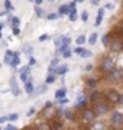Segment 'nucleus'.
I'll list each match as a JSON object with an SVG mask.
<instances>
[{"label":"nucleus","instance_id":"1","mask_svg":"<svg viewBox=\"0 0 123 130\" xmlns=\"http://www.w3.org/2000/svg\"><path fill=\"white\" fill-rule=\"evenodd\" d=\"M116 70V62H114V59H112V58H104L103 62H101V71L103 72H113V71Z\"/></svg>","mask_w":123,"mask_h":130},{"label":"nucleus","instance_id":"2","mask_svg":"<svg viewBox=\"0 0 123 130\" xmlns=\"http://www.w3.org/2000/svg\"><path fill=\"white\" fill-rule=\"evenodd\" d=\"M110 123L113 127H122L123 126V114L120 111H114L110 117Z\"/></svg>","mask_w":123,"mask_h":130},{"label":"nucleus","instance_id":"3","mask_svg":"<svg viewBox=\"0 0 123 130\" xmlns=\"http://www.w3.org/2000/svg\"><path fill=\"white\" fill-rule=\"evenodd\" d=\"M93 111H94L96 116H104L106 113L109 111V106H107L106 103H96Z\"/></svg>","mask_w":123,"mask_h":130},{"label":"nucleus","instance_id":"4","mask_svg":"<svg viewBox=\"0 0 123 130\" xmlns=\"http://www.w3.org/2000/svg\"><path fill=\"white\" fill-rule=\"evenodd\" d=\"M94 111L90 110V108H85L84 113H83V123L84 124H93V121H94Z\"/></svg>","mask_w":123,"mask_h":130},{"label":"nucleus","instance_id":"5","mask_svg":"<svg viewBox=\"0 0 123 130\" xmlns=\"http://www.w3.org/2000/svg\"><path fill=\"white\" fill-rule=\"evenodd\" d=\"M19 78H20V81L22 83H28L29 79H32L30 78V67L29 65H25L23 68L20 70V74H19Z\"/></svg>","mask_w":123,"mask_h":130},{"label":"nucleus","instance_id":"6","mask_svg":"<svg viewBox=\"0 0 123 130\" xmlns=\"http://www.w3.org/2000/svg\"><path fill=\"white\" fill-rule=\"evenodd\" d=\"M106 98H107V101L113 103V104H119L120 94H119L116 90H109V91H107V94H106Z\"/></svg>","mask_w":123,"mask_h":130},{"label":"nucleus","instance_id":"7","mask_svg":"<svg viewBox=\"0 0 123 130\" xmlns=\"http://www.w3.org/2000/svg\"><path fill=\"white\" fill-rule=\"evenodd\" d=\"M109 46H110V51L112 52H120L123 49V41L117 38V39H114V41L110 42Z\"/></svg>","mask_w":123,"mask_h":130},{"label":"nucleus","instance_id":"8","mask_svg":"<svg viewBox=\"0 0 123 130\" xmlns=\"http://www.w3.org/2000/svg\"><path fill=\"white\" fill-rule=\"evenodd\" d=\"M107 79H109V81H120V79H123V70L116 68L113 72H110L109 74Z\"/></svg>","mask_w":123,"mask_h":130},{"label":"nucleus","instance_id":"9","mask_svg":"<svg viewBox=\"0 0 123 130\" xmlns=\"http://www.w3.org/2000/svg\"><path fill=\"white\" fill-rule=\"evenodd\" d=\"M87 106V97H85L84 93H80L78 94V97H77V108H85Z\"/></svg>","mask_w":123,"mask_h":130},{"label":"nucleus","instance_id":"10","mask_svg":"<svg viewBox=\"0 0 123 130\" xmlns=\"http://www.w3.org/2000/svg\"><path fill=\"white\" fill-rule=\"evenodd\" d=\"M55 114H57V110L54 108V106L52 107H45V108H43V116L47 117V119H52Z\"/></svg>","mask_w":123,"mask_h":130},{"label":"nucleus","instance_id":"11","mask_svg":"<svg viewBox=\"0 0 123 130\" xmlns=\"http://www.w3.org/2000/svg\"><path fill=\"white\" fill-rule=\"evenodd\" d=\"M10 88H12L13 95H19V94H20V90H19V87H18L16 78H13V77H12V79H10Z\"/></svg>","mask_w":123,"mask_h":130},{"label":"nucleus","instance_id":"12","mask_svg":"<svg viewBox=\"0 0 123 130\" xmlns=\"http://www.w3.org/2000/svg\"><path fill=\"white\" fill-rule=\"evenodd\" d=\"M47 91V84H41V85H38L36 88L33 90L32 95H35V97H38V95H41V94H43Z\"/></svg>","mask_w":123,"mask_h":130},{"label":"nucleus","instance_id":"13","mask_svg":"<svg viewBox=\"0 0 123 130\" xmlns=\"http://www.w3.org/2000/svg\"><path fill=\"white\" fill-rule=\"evenodd\" d=\"M67 71H68V65L64 64V65H59V67H58L57 70L54 71V72H55V75L58 77V75H64V74L67 72Z\"/></svg>","mask_w":123,"mask_h":130},{"label":"nucleus","instance_id":"14","mask_svg":"<svg viewBox=\"0 0 123 130\" xmlns=\"http://www.w3.org/2000/svg\"><path fill=\"white\" fill-rule=\"evenodd\" d=\"M65 94H67V90L62 87V88L57 90L55 91V98H57V101L58 100H62V98H65Z\"/></svg>","mask_w":123,"mask_h":130},{"label":"nucleus","instance_id":"15","mask_svg":"<svg viewBox=\"0 0 123 130\" xmlns=\"http://www.w3.org/2000/svg\"><path fill=\"white\" fill-rule=\"evenodd\" d=\"M20 59H19V52H14V56H13V59H12V70H16V67L19 65Z\"/></svg>","mask_w":123,"mask_h":130},{"label":"nucleus","instance_id":"16","mask_svg":"<svg viewBox=\"0 0 123 130\" xmlns=\"http://www.w3.org/2000/svg\"><path fill=\"white\" fill-rule=\"evenodd\" d=\"M103 16H104V9H99V14H97V19H96V26H100L101 25Z\"/></svg>","mask_w":123,"mask_h":130},{"label":"nucleus","instance_id":"17","mask_svg":"<svg viewBox=\"0 0 123 130\" xmlns=\"http://www.w3.org/2000/svg\"><path fill=\"white\" fill-rule=\"evenodd\" d=\"M14 56V52L13 51H6V55H5V62L6 64H12V59Z\"/></svg>","mask_w":123,"mask_h":130},{"label":"nucleus","instance_id":"18","mask_svg":"<svg viewBox=\"0 0 123 130\" xmlns=\"http://www.w3.org/2000/svg\"><path fill=\"white\" fill-rule=\"evenodd\" d=\"M33 84H32V81H30V79H29L28 83L25 84V91H26V93L29 94V95H32V93H33Z\"/></svg>","mask_w":123,"mask_h":130},{"label":"nucleus","instance_id":"19","mask_svg":"<svg viewBox=\"0 0 123 130\" xmlns=\"http://www.w3.org/2000/svg\"><path fill=\"white\" fill-rule=\"evenodd\" d=\"M59 16H62V14H70V6L68 5H62L61 7H59Z\"/></svg>","mask_w":123,"mask_h":130},{"label":"nucleus","instance_id":"20","mask_svg":"<svg viewBox=\"0 0 123 130\" xmlns=\"http://www.w3.org/2000/svg\"><path fill=\"white\" fill-rule=\"evenodd\" d=\"M93 130H103L104 129V123L103 121H93Z\"/></svg>","mask_w":123,"mask_h":130},{"label":"nucleus","instance_id":"21","mask_svg":"<svg viewBox=\"0 0 123 130\" xmlns=\"http://www.w3.org/2000/svg\"><path fill=\"white\" fill-rule=\"evenodd\" d=\"M9 22H10V26H12V28H18V26H19V23H20V20H19V18H16V16H14V18H10L9 19Z\"/></svg>","mask_w":123,"mask_h":130},{"label":"nucleus","instance_id":"22","mask_svg":"<svg viewBox=\"0 0 123 130\" xmlns=\"http://www.w3.org/2000/svg\"><path fill=\"white\" fill-rule=\"evenodd\" d=\"M64 38H65L64 35H61V36L55 38V46H57V49L62 46V43H64Z\"/></svg>","mask_w":123,"mask_h":130},{"label":"nucleus","instance_id":"23","mask_svg":"<svg viewBox=\"0 0 123 130\" xmlns=\"http://www.w3.org/2000/svg\"><path fill=\"white\" fill-rule=\"evenodd\" d=\"M87 85L90 88H94L96 85H97V78H87Z\"/></svg>","mask_w":123,"mask_h":130},{"label":"nucleus","instance_id":"24","mask_svg":"<svg viewBox=\"0 0 123 130\" xmlns=\"http://www.w3.org/2000/svg\"><path fill=\"white\" fill-rule=\"evenodd\" d=\"M55 79H57V75H55V74H49L47 77V79H45V84H47V85H48V84H52Z\"/></svg>","mask_w":123,"mask_h":130},{"label":"nucleus","instance_id":"25","mask_svg":"<svg viewBox=\"0 0 123 130\" xmlns=\"http://www.w3.org/2000/svg\"><path fill=\"white\" fill-rule=\"evenodd\" d=\"M100 97H101V94H100L99 91H93V93H91V95H90L91 101H97V100H99Z\"/></svg>","mask_w":123,"mask_h":130},{"label":"nucleus","instance_id":"26","mask_svg":"<svg viewBox=\"0 0 123 130\" xmlns=\"http://www.w3.org/2000/svg\"><path fill=\"white\" fill-rule=\"evenodd\" d=\"M81 58H90V56H93V52L91 51H88V49H84L83 51V54H81Z\"/></svg>","mask_w":123,"mask_h":130},{"label":"nucleus","instance_id":"27","mask_svg":"<svg viewBox=\"0 0 123 130\" xmlns=\"http://www.w3.org/2000/svg\"><path fill=\"white\" fill-rule=\"evenodd\" d=\"M96 41H97V33H91V36L88 38V43L90 45H94Z\"/></svg>","mask_w":123,"mask_h":130},{"label":"nucleus","instance_id":"28","mask_svg":"<svg viewBox=\"0 0 123 130\" xmlns=\"http://www.w3.org/2000/svg\"><path fill=\"white\" fill-rule=\"evenodd\" d=\"M36 130H51V127H49V124L48 123H41V124L38 126V129Z\"/></svg>","mask_w":123,"mask_h":130},{"label":"nucleus","instance_id":"29","mask_svg":"<svg viewBox=\"0 0 123 130\" xmlns=\"http://www.w3.org/2000/svg\"><path fill=\"white\" fill-rule=\"evenodd\" d=\"M75 43H77V45H84V43H85V36H84V35H81V36L77 38Z\"/></svg>","mask_w":123,"mask_h":130},{"label":"nucleus","instance_id":"30","mask_svg":"<svg viewBox=\"0 0 123 130\" xmlns=\"http://www.w3.org/2000/svg\"><path fill=\"white\" fill-rule=\"evenodd\" d=\"M68 49H70L68 45H62L61 48H58V49H57V54H64V52H67Z\"/></svg>","mask_w":123,"mask_h":130},{"label":"nucleus","instance_id":"31","mask_svg":"<svg viewBox=\"0 0 123 130\" xmlns=\"http://www.w3.org/2000/svg\"><path fill=\"white\" fill-rule=\"evenodd\" d=\"M64 113H65V117L68 119V120H74L75 116H74V113H72L71 110H67V111H64Z\"/></svg>","mask_w":123,"mask_h":130},{"label":"nucleus","instance_id":"32","mask_svg":"<svg viewBox=\"0 0 123 130\" xmlns=\"http://www.w3.org/2000/svg\"><path fill=\"white\" fill-rule=\"evenodd\" d=\"M62 123L61 121H54V127H52V130H61L62 129Z\"/></svg>","mask_w":123,"mask_h":130},{"label":"nucleus","instance_id":"33","mask_svg":"<svg viewBox=\"0 0 123 130\" xmlns=\"http://www.w3.org/2000/svg\"><path fill=\"white\" fill-rule=\"evenodd\" d=\"M101 42H103V45H110V36L109 35H104L101 38Z\"/></svg>","mask_w":123,"mask_h":130},{"label":"nucleus","instance_id":"34","mask_svg":"<svg viewBox=\"0 0 123 130\" xmlns=\"http://www.w3.org/2000/svg\"><path fill=\"white\" fill-rule=\"evenodd\" d=\"M35 12H36V16H38V18H42V16H45V13H43V9H41V7H35Z\"/></svg>","mask_w":123,"mask_h":130},{"label":"nucleus","instance_id":"35","mask_svg":"<svg viewBox=\"0 0 123 130\" xmlns=\"http://www.w3.org/2000/svg\"><path fill=\"white\" fill-rule=\"evenodd\" d=\"M58 16H59L58 13H49L47 14V19L48 20H55V19H58Z\"/></svg>","mask_w":123,"mask_h":130},{"label":"nucleus","instance_id":"36","mask_svg":"<svg viewBox=\"0 0 123 130\" xmlns=\"http://www.w3.org/2000/svg\"><path fill=\"white\" fill-rule=\"evenodd\" d=\"M5 7H6V12H10V10H13V6H12V3H10L9 0H7V2H5Z\"/></svg>","mask_w":123,"mask_h":130},{"label":"nucleus","instance_id":"37","mask_svg":"<svg viewBox=\"0 0 123 130\" xmlns=\"http://www.w3.org/2000/svg\"><path fill=\"white\" fill-rule=\"evenodd\" d=\"M7 119H9V121H14V120H18V119H19V116H18L16 113H13V114H10Z\"/></svg>","mask_w":123,"mask_h":130},{"label":"nucleus","instance_id":"38","mask_svg":"<svg viewBox=\"0 0 123 130\" xmlns=\"http://www.w3.org/2000/svg\"><path fill=\"white\" fill-rule=\"evenodd\" d=\"M83 51H84V48H81V46H77L75 49H74V52H75L77 55H81V54H83Z\"/></svg>","mask_w":123,"mask_h":130},{"label":"nucleus","instance_id":"39","mask_svg":"<svg viewBox=\"0 0 123 130\" xmlns=\"http://www.w3.org/2000/svg\"><path fill=\"white\" fill-rule=\"evenodd\" d=\"M62 55H64V58H70V56L72 55L71 49H68V51H67V52H64V54H62Z\"/></svg>","mask_w":123,"mask_h":130},{"label":"nucleus","instance_id":"40","mask_svg":"<svg viewBox=\"0 0 123 130\" xmlns=\"http://www.w3.org/2000/svg\"><path fill=\"white\" fill-rule=\"evenodd\" d=\"M33 113H35V107H30V108H29V111H28V114H26V116H28V117H30V116H33Z\"/></svg>","mask_w":123,"mask_h":130},{"label":"nucleus","instance_id":"41","mask_svg":"<svg viewBox=\"0 0 123 130\" xmlns=\"http://www.w3.org/2000/svg\"><path fill=\"white\" fill-rule=\"evenodd\" d=\"M48 39H49V36H48V35H41V36H39V41H41V42L48 41Z\"/></svg>","mask_w":123,"mask_h":130},{"label":"nucleus","instance_id":"42","mask_svg":"<svg viewBox=\"0 0 123 130\" xmlns=\"http://www.w3.org/2000/svg\"><path fill=\"white\" fill-rule=\"evenodd\" d=\"M81 19H83V22H87V19H88V14H87V12H84V13L81 14Z\"/></svg>","mask_w":123,"mask_h":130},{"label":"nucleus","instance_id":"43","mask_svg":"<svg viewBox=\"0 0 123 130\" xmlns=\"http://www.w3.org/2000/svg\"><path fill=\"white\" fill-rule=\"evenodd\" d=\"M12 30H13V35H14V36H19V35H20L19 28H14V29H12Z\"/></svg>","mask_w":123,"mask_h":130},{"label":"nucleus","instance_id":"44","mask_svg":"<svg viewBox=\"0 0 123 130\" xmlns=\"http://www.w3.org/2000/svg\"><path fill=\"white\" fill-rule=\"evenodd\" d=\"M67 103H68V100H67V98H62V100H58V104H59V106H64V104H67Z\"/></svg>","mask_w":123,"mask_h":130},{"label":"nucleus","instance_id":"45","mask_svg":"<svg viewBox=\"0 0 123 130\" xmlns=\"http://www.w3.org/2000/svg\"><path fill=\"white\" fill-rule=\"evenodd\" d=\"M35 64H36L35 58H32V56H30V58H29V67H32V65H35Z\"/></svg>","mask_w":123,"mask_h":130},{"label":"nucleus","instance_id":"46","mask_svg":"<svg viewBox=\"0 0 123 130\" xmlns=\"http://www.w3.org/2000/svg\"><path fill=\"white\" fill-rule=\"evenodd\" d=\"M7 120H9L7 117H0V124H3V123H6Z\"/></svg>","mask_w":123,"mask_h":130},{"label":"nucleus","instance_id":"47","mask_svg":"<svg viewBox=\"0 0 123 130\" xmlns=\"http://www.w3.org/2000/svg\"><path fill=\"white\" fill-rule=\"evenodd\" d=\"M84 70H85V71H91V70H93V65H91V64L85 65V68H84Z\"/></svg>","mask_w":123,"mask_h":130},{"label":"nucleus","instance_id":"48","mask_svg":"<svg viewBox=\"0 0 123 130\" xmlns=\"http://www.w3.org/2000/svg\"><path fill=\"white\" fill-rule=\"evenodd\" d=\"M6 130H18V129H16V126L10 124V126H7V127H6Z\"/></svg>","mask_w":123,"mask_h":130},{"label":"nucleus","instance_id":"49","mask_svg":"<svg viewBox=\"0 0 123 130\" xmlns=\"http://www.w3.org/2000/svg\"><path fill=\"white\" fill-rule=\"evenodd\" d=\"M113 7H114L113 3H107V5H106V9H113Z\"/></svg>","mask_w":123,"mask_h":130},{"label":"nucleus","instance_id":"50","mask_svg":"<svg viewBox=\"0 0 123 130\" xmlns=\"http://www.w3.org/2000/svg\"><path fill=\"white\" fill-rule=\"evenodd\" d=\"M25 51L28 52V54H30V52H32V48H30V46H28V48H25Z\"/></svg>","mask_w":123,"mask_h":130},{"label":"nucleus","instance_id":"51","mask_svg":"<svg viewBox=\"0 0 123 130\" xmlns=\"http://www.w3.org/2000/svg\"><path fill=\"white\" fill-rule=\"evenodd\" d=\"M45 107H52V103L51 101H47V103H45Z\"/></svg>","mask_w":123,"mask_h":130},{"label":"nucleus","instance_id":"52","mask_svg":"<svg viewBox=\"0 0 123 130\" xmlns=\"http://www.w3.org/2000/svg\"><path fill=\"white\" fill-rule=\"evenodd\" d=\"M119 104H123V94L120 95V98H119Z\"/></svg>","mask_w":123,"mask_h":130},{"label":"nucleus","instance_id":"53","mask_svg":"<svg viewBox=\"0 0 123 130\" xmlns=\"http://www.w3.org/2000/svg\"><path fill=\"white\" fill-rule=\"evenodd\" d=\"M91 5H93V6H97V5H99V2H97V0H94V2L91 0Z\"/></svg>","mask_w":123,"mask_h":130},{"label":"nucleus","instance_id":"54","mask_svg":"<svg viewBox=\"0 0 123 130\" xmlns=\"http://www.w3.org/2000/svg\"><path fill=\"white\" fill-rule=\"evenodd\" d=\"M7 13H9V12H6V10H5V12H2V13H0V16H6Z\"/></svg>","mask_w":123,"mask_h":130},{"label":"nucleus","instance_id":"55","mask_svg":"<svg viewBox=\"0 0 123 130\" xmlns=\"http://www.w3.org/2000/svg\"><path fill=\"white\" fill-rule=\"evenodd\" d=\"M2 29H3V25H0V32H2Z\"/></svg>","mask_w":123,"mask_h":130},{"label":"nucleus","instance_id":"56","mask_svg":"<svg viewBox=\"0 0 123 130\" xmlns=\"http://www.w3.org/2000/svg\"><path fill=\"white\" fill-rule=\"evenodd\" d=\"M0 39H2V32H0Z\"/></svg>","mask_w":123,"mask_h":130},{"label":"nucleus","instance_id":"57","mask_svg":"<svg viewBox=\"0 0 123 130\" xmlns=\"http://www.w3.org/2000/svg\"><path fill=\"white\" fill-rule=\"evenodd\" d=\"M122 29H123V22H122Z\"/></svg>","mask_w":123,"mask_h":130}]
</instances>
